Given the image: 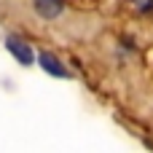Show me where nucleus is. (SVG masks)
<instances>
[{
  "instance_id": "f03ea898",
  "label": "nucleus",
  "mask_w": 153,
  "mask_h": 153,
  "mask_svg": "<svg viewBox=\"0 0 153 153\" xmlns=\"http://www.w3.org/2000/svg\"><path fill=\"white\" fill-rule=\"evenodd\" d=\"M38 62H40V67H43L48 75H54V78H70L67 67H65L51 51H40V54H38Z\"/></svg>"
},
{
  "instance_id": "7ed1b4c3",
  "label": "nucleus",
  "mask_w": 153,
  "mask_h": 153,
  "mask_svg": "<svg viewBox=\"0 0 153 153\" xmlns=\"http://www.w3.org/2000/svg\"><path fill=\"white\" fill-rule=\"evenodd\" d=\"M32 8L40 19H56L65 11V0H32Z\"/></svg>"
},
{
  "instance_id": "f257e3e1",
  "label": "nucleus",
  "mask_w": 153,
  "mask_h": 153,
  "mask_svg": "<svg viewBox=\"0 0 153 153\" xmlns=\"http://www.w3.org/2000/svg\"><path fill=\"white\" fill-rule=\"evenodd\" d=\"M5 48L13 54V59H16L19 65H32V59H35L32 48H30L22 38H16V35H8V38H5Z\"/></svg>"
}]
</instances>
